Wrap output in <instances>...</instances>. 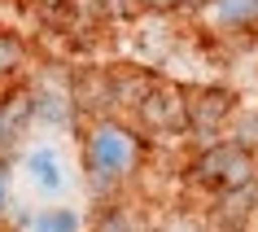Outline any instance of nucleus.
<instances>
[{"label": "nucleus", "instance_id": "f03ea898", "mask_svg": "<svg viewBox=\"0 0 258 232\" xmlns=\"http://www.w3.org/2000/svg\"><path fill=\"white\" fill-rule=\"evenodd\" d=\"M188 176L210 193H236L254 184V158L241 140H210L197 158H192Z\"/></svg>", "mask_w": 258, "mask_h": 232}, {"label": "nucleus", "instance_id": "f257e3e1", "mask_svg": "<svg viewBox=\"0 0 258 232\" xmlns=\"http://www.w3.org/2000/svg\"><path fill=\"white\" fill-rule=\"evenodd\" d=\"M136 162H140V140H136V132H127L118 123H96L88 132V140H83V166H88L92 180L114 184V180L132 176Z\"/></svg>", "mask_w": 258, "mask_h": 232}, {"label": "nucleus", "instance_id": "20e7f679", "mask_svg": "<svg viewBox=\"0 0 258 232\" xmlns=\"http://www.w3.org/2000/svg\"><path fill=\"white\" fill-rule=\"evenodd\" d=\"M184 101H188V132H202V136H215L236 109V96L228 88H197V92H184Z\"/></svg>", "mask_w": 258, "mask_h": 232}, {"label": "nucleus", "instance_id": "4468645a", "mask_svg": "<svg viewBox=\"0 0 258 232\" xmlns=\"http://www.w3.org/2000/svg\"><path fill=\"white\" fill-rule=\"evenodd\" d=\"M14 140V127H9V119H5V109H0V149Z\"/></svg>", "mask_w": 258, "mask_h": 232}, {"label": "nucleus", "instance_id": "6e6552de", "mask_svg": "<svg viewBox=\"0 0 258 232\" xmlns=\"http://www.w3.org/2000/svg\"><path fill=\"white\" fill-rule=\"evenodd\" d=\"M215 14L228 27H249L258 22V0H215Z\"/></svg>", "mask_w": 258, "mask_h": 232}, {"label": "nucleus", "instance_id": "9b49d317", "mask_svg": "<svg viewBox=\"0 0 258 232\" xmlns=\"http://www.w3.org/2000/svg\"><path fill=\"white\" fill-rule=\"evenodd\" d=\"M236 140H241L245 149H249V145H258V114H249V119H245V127L236 132Z\"/></svg>", "mask_w": 258, "mask_h": 232}, {"label": "nucleus", "instance_id": "9d476101", "mask_svg": "<svg viewBox=\"0 0 258 232\" xmlns=\"http://www.w3.org/2000/svg\"><path fill=\"white\" fill-rule=\"evenodd\" d=\"M162 232H206V223H197L192 215H179V219H171Z\"/></svg>", "mask_w": 258, "mask_h": 232}, {"label": "nucleus", "instance_id": "f8f14e48", "mask_svg": "<svg viewBox=\"0 0 258 232\" xmlns=\"http://www.w3.org/2000/svg\"><path fill=\"white\" fill-rule=\"evenodd\" d=\"M179 5H184V0H140V9H149V14H171Z\"/></svg>", "mask_w": 258, "mask_h": 232}, {"label": "nucleus", "instance_id": "ddd939ff", "mask_svg": "<svg viewBox=\"0 0 258 232\" xmlns=\"http://www.w3.org/2000/svg\"><path fill=\"white\" fill-rule=\"evenodd\" d=\"M9 206V171H5V162H0V210Z\"/></svg>", "mask_w": 258, "mask_h": 232}, {"label": "nucleus", "instance_id": "1a4fd4ad", "mask_svg": "<svg viewBox=\"0 0 258 232\" xmlns=\"http://www.w3.org/2000/svg\"><path fill=\"white\" fill-rule=\"evenodd\" d=\"M96 232H145V219L132 215L127 206H118V210H109V215L96 223Z\"/></svg>", "mask_w": 258, "mask_h": 232}, {"label": "nucleus", "instance_id": "423d86ee", "mask_svg": "<svg viewBox=\"0 0 258 232\" xmlns=\"http://www.w3.org/2000/svg\"><path fill=\"white\" fill-rule=\"evenodd\" d=\"M27 232H79V215L66 206H48L40 215H27Z\"/></svg>", "mask_w": 258, "mask_h": 232}, {"label": "nucleus", "instance_id": "0eeeda50", "mask_svg": "<svg viewBox=\"0 0 258 232\" xmlns=\"http://www.w3.org/2000/svg\"><path fill=\"white\" fill-rule=\"evenodd\" d=\"M27 57H31V48H27V40H22V35H14V31H0V79L18 75Z\"/></svg>", "mask_w": 258, "mask_h": 232}, {"label": "nucleus", "instance_id": "7ed1b4c3", "mask_svg": "<svg viewBox=\"0 0 258 232\" xmlns=\"http://www.w3.org/2000/svg\"><path fill=\"white\" fill-rule=\"evenodd\" d=\"M136 114L140 123L158 132V136H179V132H188V101L179 88H166V83H149L136 101Z\"/></svg>", "mask_w": 258, "mask_h": 232}, {"label": "nucleus", "instance_id": "39448f33", "mask_svg": "<svg viewBox=\"0 0 258 232\" xmlns=\"http://www.w3.org/2000/svg\"><path fill=\"white\" fill-rule=\"evenodd\" d=\"M22 166H27L31 184L40 193H61V184H66V176H61V158H57V149H31L27 158H22Z\"/></svg>", "mask_w": 258, "mask_h": 232}]
</instances>
